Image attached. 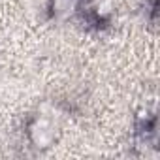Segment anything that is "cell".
<instances>
[{"mask_svg": "<svg viewBox=\"0 0 160 160\" xmlns=\"http://www.w3.org/2000/svg\"><path fill=\"white\" fill-rule=\"evenodd\" d=\"M27 134H28L30 145L38 151H43V149H49L57 141L58 124L49 115H38L30 121Z\"/></svg>", "mask_w": 160, "mask_h": 160, "instance_id": "1", "label": "cell"}, {"mask_svg": "<svg viewBox=\"0 0 160 160\" xmlns=\"http://www.w3.org/2000/svg\"><path fill=\"white\" fill-rule=\"evenodd\" d=\"M83 0H51L49 2V13L55 21H66L73 17L79 8H81Z\"/></svg>", "mask_w": 160, "mask_h": 160, "instance_id": "2", "label": "cell"}]
</instances>
